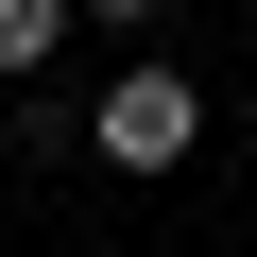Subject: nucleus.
Returning <instances> with one entry per match:
<instances>
[{
	"label": "nucleus",
	"mask_w": 257,
	"mask_h": 257,
	"mask_svg": "<svg viewBox=\"0 0 257 257\" xmlns=\"http://www.w3.org/2000/svg\"><path fill=\"white\" fill-rule=\"evenodd\" d=\"M86 155H103V172H189V155H206V86H189L172 52H138V69L86 103Z\"/></svg>",
	"instance_id": "1"
},
{
	"label": "nucleus",
	"mask_w": 257,
	"mask_h": 257,
	"mask_svg": "<svg viewBox=\"0 0 257 257\" xmlns=\"http://www.w3.org/2000/svg\"><path fill=\"white\" fill-rule=\"evenodd\" d=\"M69 35H86V18H69V0H0V86H35V69H52Z\"/></svg>",
	"instance_id": "2"
},
{
	"label": "nucleus",
	"mask_w": 257,
	"mask_h": 257,
	"mask_svg": "<svg viewBox=\"0 0 257 257\" xmlns=\"http://www.w3.org/2000/svg\"><path fill=\"white\" fill-rule=\"evenodd\" d=\"M69 18H120V35H155V0H69Z\"/></svg>",
	"instance_id": "3"
}]
</instances>
